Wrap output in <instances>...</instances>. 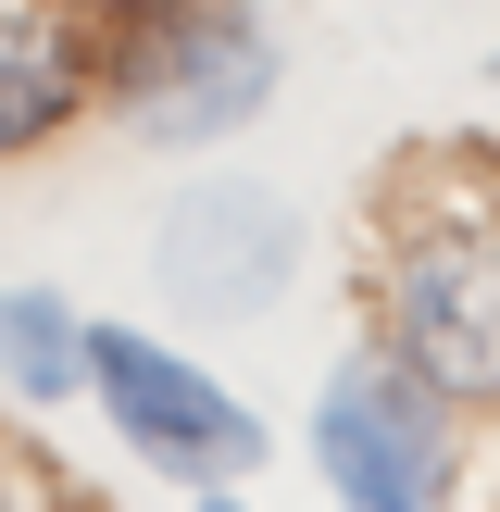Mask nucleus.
Segmentation results:
<instances>
[{
	"instance_id": "f257e3e1",
	"label": "nucleus",
	"mask_w": 500,
	"mask_h": 512,
	"mask_svg": "<svg viewBox=\"0 0 500 512\" xmlns=\"http://www.w3.org/2000/svg\"><path fill=\"white\" fill-rule=\"evenodd\" d=\"M113 100H125V125H138V138H163V150H200V138H225V125H250V113L275 100V38L238 13V0L163 13L138 50H125Z\"/></svg>"
},
{
	"instance_id": "f03ea898",
	"label": "nucleus",
	"mask_w": 500,
	"mask_h": 512,
	"mask_svg": "<svg viewBox=\"0 0 500 512\" xmlns=\"http://www.w3.org/2000/svg\"><path fill=\"white\" fill-rule=\"evenodd\" d=\"M388 338L438 400H500V225H425L388 275Z\"/></svg>"
},
{
	"instance_id": "7ed1b4c3",
	"label": "nucleus",
	"mask_w": 500,
	"mask_h": 512,
	"mask_svg": "<svg viewBox=\"0 0 500 512\" xmlns=\"http://www.w3.org/2000/svg\"><path fill=\"white\" fill-rule=\"evenodd\" d=\"M313 463L338 475L363 512H413L450 488V400L425 388L413 363H338L313 400Z\"/></svg>"
},
{
	"instance_id": "20e7f679",
	"label": "nucleus",
	"mask_w": 500,
	"mask_h": 512,
	"mask_svg": "<svg viewBox=\"0 0 500 512\" xmlns=\"http://www.w3.org/2000/svg\"><path fill=\"white\" fill-rule=\"evenodd\" d=\"M150 275H163L175 313L250 325V313L300 275V213H288L275 188H250V175H200V188L163 213V238H150Z\"/></svg>"
},
{
	"instance_id": "39448f33",
	"label": "nucleus",
	"mask_w": 500,
	"mask_h": 512,
	"mask_svg": "<svg viewBox=\"0 0 500 512\" xmlns=\"http://www.w3.org/2000/svg\"><path fill=\"white\" fill-rule=\"evenodd\" d=\"M88 388H100V413L125 425V450H150L163 475H200V488H213V475L263 463V425L200 363H175L163 338H138V325H100L88 338Z\"/></svg>"
},
{
	"instance_id": "423d86ee",
	"label": "nucleus",
	"mask_w": 500,
	"mask_h": 512,
	"mask_svg": "<svg viewBox=\"0 0 500 512\" xmlns=\"http://www.w3.org/2000/svg\"><path fill=\"white\" fill-rule=\"evenodd\" d=\"M63 113H75V50L50 38L38 13H0V150L50 138Z\"/></svg>"
},
{
	"instance_id": "0eeeda50",
	"label": "nucleus",
	"mask_w": 500,
	"mask_h": 512,
	"mask_svg": "<svg viewBox=\"0 0 500 512\" xmlns=\"http://www.w3.org/2000/svg\"><path fill=\"white\" fill-rule=\"evenodd\" d=\"M75 375H88V338L63 325V300H38V288H0V388H25V400H63Z\"/></svg>"
},
{
	"instance_id": "6e6552de",
	"label": "nucleus",
	"mask_w": 500,
	"mask_h": 512,
	"mask_svg": "<svg viewBox=\"0 0 500 512\" xmlns=\"http://www.w3.org/2000/svg\"><path fill=\"white\" fill-rule=\"evenodd\" d=\"M125 13H163V0H125Z\"/></svg>"
}]
</instances>
